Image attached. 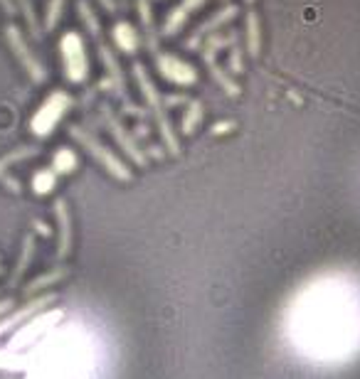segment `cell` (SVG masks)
I'll return each mask as SVG.
<instances>
[{
  "label": "cell",
  "mask_w": 360,
  "mask_h": 379,
  "mask_svg": "<svg viewBox=\"0 0 360 379\" xmlns=\"http://www.w3.org/2000/svg\"><path fill=\"white\" fill-rule=\"evenodd\" d=\"M133 74H136L138 86H141L143 96H146L148 108H151L153 116H156L158 131H161V136H163V143H166V150H168V153H171V155H178V153H180V143H178L176 133H173L171 121H168V116H166V108H163V98H161V94H158V91H156V86H153L151 77L146 74L143 64H133Z\"/></svg>",
  "instance_id": "6da1fadb"
},
{
  "label": "cell",
  "mask_w": 360,
  "mask_h": 379,
  "mask_svg": "<svg viewBox=\"0 0 360 379\" xmlns=\"http://www.w3.org/2000/svg\"><path fill=\"white\" fill-rule=\"evenodd\" d=\"M69 136L74 138V141L79 143L81 148H84L86 153L91 155V158L99 160V163L104 165V170L111 175V178L121 180V183H128V180H131V170L126 168V163H121V160L116 158V153H111V150L106 148V145L101 143L96 136L86 133L84 128H79V126H72L69 128Z\"/></svg>",
  "instance_id": "7a4b0ae2"
},
{
  "label": "cell",
  "mask_w": 360,
  "mask_h": 379,
  "mask_svg": "<svg viewBox=\"0 0 360 379\" xmlns=\"http://www.w3.org/2000/svg\"><path fill=\"white\" fill-rule=\"evenodd\" d=\"M72 106V96L67 91H52L47 98L43 101V106L35 111V116L30 118V131L38 138H47L55 131V126L62 121L67 111Z\"/></svg>",
  "instance_id": "3957f363"
},
{
  "label": "cell",
  "mask_w": 360,
  "mask_h": 379,
  "mask_svg": "<svg viewBox=\"0 0 360 379\" xmlns=\"http://www.w3.org/2000/svg\"><path fill=\"white\" fill-rule=\"evenodd\" d=\"M60 55H62L67 79L72 84H81L89 77V57H86L84 40L77 33H64L60 40Z\"/></svg>",
  "instance_id": "277c9868"
},
{
  "label": "cell",
  "mask_w": 360,
  "mask_h": 379,
  "mask_svg": "<svg viewBox=\"0 0 360 379\" xmlns=\"http://www.w3.org/2000/svg\"><path fill=\"white\" fill-rule=\"evenodd\" d=\"M62 310H57V308H52V310H45V313H40L38 318H33V320H28V323L23 325L18 332L13 335V340H10V350H23L25 345H33L35 340H38L40 335H45L47 330H52L55 325L60 323L62 320Z\"/></svg>",
  "instance_id": "5b68a950"
},
{
  "label": "cell",
  "mask_w": 360,
  "mask_h": 379,
  "mask_svg": "<svg viewBox=\"0 0 360 379\" xmlns=\"http://www.w3.org/2000/svg\"><path fill=\"white\" fill-rule=\"evenodd\" d=\"M5 38H8V45H10V50L15 52V57L20 60V64L28 69V74H30V79L35 81V84H43L45 79H47V72H45V67L38 62V57L33 55V50L28 47V43H25V38H23V33H20L15 25H8L5 28Z\"/></svg>",
  "instance_id": "8992f818"
},
{
  "label": "cell",
  "mask_w": 360,
  "mask_h": 379,
  "mask_svg": "<svg viewBox=\"0 0 360 379\" xmlns=\"http://www.w3.org/2000/svg\"><path fill=\"white\" fill-rule=\"evenodd\" d=\"M156 67L161 72L163 79L173 81L178 86H193L198 81V74L195 69L188 64V62L178 60L176 55H166V52H158L156 55Z\"/></svg>",
  "instance_id": "52a82bcc"
},
{
  "label": "cell",
  "mask_w": 360,
  "mask_h": 379,
  "mask_svg": "<svg viewBox=\"0 0 360 379\" xmlns=\"http://www.w3.org/2000/svg\"><path fill=\"white\" fill-rule=\"evenodd\" d=\"M101 113H104L106 126H109L111 136H114V141L121 145V150H123V153H126L128 158L133 160V163H136V165H141V168H143V165L148 163V158H146V155H143V150L136 145V141H133V138L128 136V131L121 126V121H119V118H116V113L111 111V108L106 106V103H104V106H101Z\"/></svg>",
  "instance_id": "ba28073f"
},
{
  "label": "cell",
  "mask_w": 360,
  "mask_h": 379,
  "mask_svg": "<svg viewBox=\"0 0 360 379\" xmlns=\"http://www.w3.org/2000/svg\"><path fill=\"white\" fill-rule=\"evenodd\" d=\"M52 303H55V293H45V295H38V298L28 300L23 308H18L5 320H0V335H5V332H10L13 328H18V325H23L25 320L33 318V315H40V310L47 308V305H52Z\"/></svg>",
  "instance_id": "9c48e42d"
},
{
  "label": "cell",
  "mask_w": 360,
  "mask_h": 379,
  "mask_svg": "<svg viewBox=\"0 0 360 379\" xmlns=\"http://www.w3.org/2000/svg\"><path fill=\"white\" fill-rule=\"evenodd\" d=\"M237 13H240L237 5H227V8H223L218 15H213V18H210V20H205V23L200 25L198 30H195L193 38H190L188 43H185V47H188V50H198L200 45H203V40H205V38H210V35H213L218 28H223L225 23H230V20H232Z\"/></svg>",
  "instance_id": "30bf717a"
},
{
  "label": "cell",
  "mask_w": 360,
  "mask_h": 379,
  "mask_svg": "<svg viewBox=\"0 0 360 379\" xmlns=\"http://www.w3.org/2000/svg\"><path fill=\"white\" fill-rule=\"evenodd\" d=\"M55 217H57V227H60L57 256L64 259L72 249V220H69V207H67V202L62 197L55 202Z\"/></svg>",
  "instance_id": "8fae6325"
},
{
  "label": "cell",
  "mask_w": 360,
  "mask_h": 379,
  "mask_svg": "<svg viewBox=\"0 0 360 379\" xmlns=\"http://www.w3.org/2000/svg\"><path fill=\"white\" fill-rule=\"evenodd\" d=\"M205 0H183V3L178 5V8L171 10V15L166 18V25H163V33L166 35H176L180 28L185 25V20L190 18V15L195 13V10L203 5Z\"/></svg>",
  "instance_id": "7c38bea8"
},
{
  "label": "cell",
  "mask_w": 360,
  "mask_h": 379,
  "mask_svg": "<svg viewBox=\"0 0 360 379\" xmlns=\"http://www.w3.org/2000/svg\"><path fill=\"white\" fill-rule=\"evenodd\" d=\"M111 38H114L116 47L121 52H126V55L136 52V47H138V35L128 23H116L114 30H111Z\"/></svg>",
  "instance_id": "4fadbf2b"
},
{
  "label": "cell",
  "mask_w": 360,
  "mask_h": 379,
  "mask_svg": "<svg viewBox=\"0 0 360 379\" xmlns=\"http://www.w3.org/2000/svg\"><path fill=\"white\" fill-rule=\"evenodd\" d=\"M33 251H35V239H33V234H28L23 239V249H20V259H18V264H15V268H13V276H10V285H18V281L23 278V273L28 271L30 259H33Z\"/></svg>",
  "instance_id": "5bb4252c"
},
{
  "label": "cell",
  "mask_w": 360,
  "mask_h": 379,
  "mask_svg": "<svg viewBox=\"0 0 360 379\" xmlns=\"http://www.w3.org/2000/svg\"><path fill=\"white\" fill-rule=\"evenodd\" d=\"M99 52H101V62H104L106 72H109V77H111V84H114V89L119 91V94L123 96V91H126V86H123V74H121L119 62L114 60V55H111V50L106 47V45H101Z\"/></svg>",
  "instance_id": "9a60e30c"
},
{
  "label": "cell",
  "mask_w": 360,
  "mask_h": 379,
  "mask_svg": "<svg viewBox=\"0 0 360 379\" xmlns=\"http://www.w3.org/2000/svg\"><path fill=\"white\" fill-rule=\"evenodd\" d=\"M205 64H208V69H210V74H213V79L218 81V84L225 89V94H230V96H237V94H240V91H242L240 84L232 79V77L227 74V72L220 69V67H218V60H208Z\"/></svg>",
  "instance_id": "2e32d148"
},
{
  "label": "cell",
  "mask_w": 360,
  "mask_h": 379,
  "mask_svg": "<svg viewBox=\"0 0 360 379\" xmlns=\"http://www.w3.org/2000/svg\"><path fill=\"white\" fill-rule=\"evenodd\" d=\"M57 185V170L55 168H43L35 173L33 178V192L35 195H50Z\"/></svg>",
  "instance_id": "e0dca14e"
},
{
  "label": "cell",
  "mask_w": 360,
  "mask_h": 379,
  "mask_svg": "<svg viewBox=\"0 0 360 379\" xmlns=\"http://www.w3.org/2000/svg\"><path fill=\"white\" fill-rule=\"evenodd\" d=\"M247 50H249L252 57H259L261 50V30H259V18L257 13L247 15Z\"/></svg>",
  "instance_id": "ac0fdd59"
},
{
  "label": "cell",
  "mask_w": 360,
  "mask_h": 379,
  "mask_svg": "<svg viewBox=\"0 0 360 379\" xmlns=\"http://www.w3.org/2000/svg\"><path fill=\"white\" fill-rule=\"evenodd\" d=\"M77 165H79V158H77V153H74V150H69V148H60L57 153H55V158H52V168L57 170L60 175L74 173Z\"/></svg>",
  "instance_id": "d6986e66"
},
{
  "label": "cell",
  "mask_w": 360,
  "mask_h": 379,
  "mask_svg": "<svg viewBox=\"0 0 360 379\" xmlns=\"http://www.w3.org/2000/svg\"><path fill=\"white\" fill-rule=\"evenodd\" d=\"M67 276V268H52L50 273H43V276H38V278H33V281L28 283V288H25V293L28 295H35L38 290H43V288H50V285H55L60 281V278H64Z\"/></svg>",
  "instance_id": "ffe728a7"
},
{
  "label": "cell",
  "mask_w": 360,
  "mask_h": 379,
  "mask_svg": "<svg viewBox=\"0 0 360 379\" xmlns=\"http://www.w3.org/2000/svg\"><path fill=\"white\" fill-rule=\"evenodd\" d=\"M200 121H203V103H200V101H190L188 108H185L183 123H180V128H183L185 136L195 133V128L200 126Z\"/></svg>",
  "instance_id": "44dd1931"
},
{
  "label": "cell",
  "mask_w": 360,
  "mask_h": 379,
  "mask_svg": "<svg viewBox=\"0 0 360 379\" xmlns=\"http://www.w3.org/2000/svg\"><path fill=\"white\" fill-rule=\"evenodd\" d=\"M77 10H79V18L84 20V25L89 28V33L94 35V38H99V35H101V25H99V20H96V15L91 13L89 3H86V0H79V3H77Z\"/></svg>",
  "instance_id": "7402d4cb"
},
{
  "label": "cell",
  "mask_w": 360,
  "mask_h": 379,
  "mask_svg": "<svg viewBox=\"0 0 360 379\" xmlns=\"http://www.w3.org/2000/svg\"><path fill=\"white\" fill-rule=\"evenodd\" d=\"M20 8V13H23L25 23H28V30L33 33V38H40V25H38V18H35V8H33V0H15Z\"/></svg>",
  "instance_id": "603a6c76"
},
{
  "label": "cell",
  "mask_w": 360,
  "mask_h": 379,
  "mask_svg": "<svg viewBox=\"0 0 360 379\" xmlns=\"http://www.w3.org/2000/svg\"><path fill=\"white\" fill-rule=\"evenodd\" d=\"M23 357L18 355L15 350H10V347H5V350H0V370H23Z\"/></svg>",
  "instance_id": "cb8c5ba5"
},
{
  "label": "cell",
  "mask_w": 360,
  "mask_h": 379,
  "mask_svg": "<svg viewBox=\"0 0 360 379\" xmlns=\"http://www.w3.org/2000/svg\"><path fill=\"white\" fill-rule=\"evenodd\" d=\"M62 8H64V0H50L47 3V18H45V30L52 33L57 28L60 18H62Z\"/></svg>",
  "instance_id": "d4e9b609"
},
{
  "label": "cell",
  "mask_w": 360,
  "mask_h": 379,
  "mask_svg": "<svg viewBox=\"0 0 360 379\" xmlns=\"http://www.w3.org/2000/svg\"><path fill=\"white\" fill-rule=\"evenodd\" d=\"M35 153V148H30V145H25V148H20V150H13V153H8V155H3L0 158V173L3 170H8L13 163H18V160H25V158H30V155Z\"/></svg>",
  "instance_id": "484cf974"
},
{
  "label": "cell",
  "mask_w": 360,
  "mask_h": 379,
  "mask_svg": "<svg viewBox=\"0 0 360 379\" xmlns=\"http://www.w3.org/2000/svg\"><path fill=\"white\" fill-rule=\"evenodd\" d=\"M230 72H232V74H242V72H244V60H242V50L237 45L230 52Z\"/></svg>",
  "instance_id": "4316f807"
},
{
  "label": "cell",
  "mask_w": 360,
  "mask_h": 379,
  "mask_svg": "<svg viewBox=\"0 0 360 379\" xmlns=\"http://www.w3.org/2000/svg\"><path fill=\"white\" fill-rule=\"evenodd\" d=\"M235 128H237V123L235 121H218L213 126V136H225V133L235 131Z\"/></svg>",
  "instance_id": "83f0119b"
},
{
  "label": "cell",
  "mask_w": 360,
  "mask_h": 379,
  "mask_svg": "<svg viewBox=\"0 0 360 379\" xmlns=\"http://www.w3.org/2000/svg\"><path fill=\"white\" fill-rule=\"evenodd\" d=\"M138 10H141V20L148 30H151V8H148V0H138Z\"/></svg>",
  "instance_id": "f1b7e54d"
},
{
  "label": "cell",
  "mask_w": 360,
  "mask_h": 379,
  "mask_svg": "<svg viewBox=\"0 0 360 379\" xmlns=\"http://www.w3.org/2000/svg\"><path fill=\"white\" fill-rule=\"evenodd\" d=\"M33 230H35V232H40V234H43V237H52L50 227L45 225V222H40V220H35V222H33Z\"/></svg>",
  "instance_id": "f546056e"
},
{
  "label": "cell",
  "mask_w": 360,
  "mask_h": 379,
  "mask_svg": "<svg viewBox=\"0 0 360 379\" xmlns=\"http://www.w3.org/2000/svg\"><path fill=\"white\" fill-rule=\"evenodd\" d=\"M0 5H3L5 15H15V13H18V8L13 5V0H0Z\"/></svg>",
  "instance_id": "4dcf8cb0"
},
{
  "label": "cell",
  "mask_w": 360,
  "mask_h": 379,
  "mask_svg": "<svg viewBox=\"0 0 360 379\" xmlns=\"http://www.w3.org/2000/svg\"><path fill=\"white\" fill-rule=\"evenodd\" d=\"M10 308H13V298H3V300H0V315H5Z\"/></svg>",
  "instance_id": "1f68e13d"
},
{
  "label": "cell",
  "mask_w": 360,
  "mask_h": 379,
  "mask_svg": "<svg viewBox=\"0 0 360 379\" xmlns=\"http://www.w3.org/2000/svg\"><path fill=\"white\" fill-rule=\"evenodd\" d=\"M25 379H43V370H38V365L33 367V370L28 372V377Z\"/></svg>",
  "instance_id": "d6a6232c"
},
{
  "label": "cell",
  "mask_w": 360,
  "mask_h": 379,
  "mask_svg": "<svg viewBox=\"0 0 360 379\" xmlns=\"http://www.w3.org/2000/svg\"><path fill=\"white\" fill-rule=\"evenodd\" d=\"M183 101H185L183 96H168V98H166L168 106H178V103H183Z\"/></svg>",
  "instance_id": "836d02e7"
},
{
  "label": "cell",
  "mask_w": 360,
  "mask_h": 379,
  "mask_svg": "<svg viewBox=\"0 0 360 379\" xmlns=\"http://www.w3.org/2000/svg\"><path fill=\"white\" fill-rule=\"evenodd\" d=\"M5 183L13 188V192H20V180H15V178H5Z\"/></svg>",
  "instance_id": "e575fe53"
},
{
  "label": "cell",
  "mask_w": 360,
  "mask_h": 379,
  "mask_svg": "<svg viewBox=\"0 0 360 379\" xmlns=\"http://www.w3.org/2000/svg\"><path fill=\"white\" fill-rule=\"evenodd\" d=\"M99 3L104 5L106 10H114V8H116V3H114V0H99Z\"/></svg>",
  "instance_id": "d590c367"
},
{
  "label": "cell",
  "mask_w": 360,
  "mask_h": 379,
  "mask_svg": "<svg viewBox=\"0 0 360 379\" xmlns=\"http://www.w3.org/2000/svg\"><path fill=\"white\" fill-rule=\"evenodd\" d=\"M60 379H72V377H69V375H62Z\"/></svg>",
  "instance_id": "8d00e7d4"
},
{
  "label": "cell",
  "mask_w": 360,
  "mask_h": 379,
  "mask_svg": "<svg viewBox=\"0 0 360 379\" xmlns=\"http://www.w3.org/2000/svg\"><path fill=\"white\" fill-rule=\"evenodd\" d=\"M244 3H247V5H252V3H254V0H244Z\"/></svg>",
  "instance_id": "74e56055"
}]
</instances>
